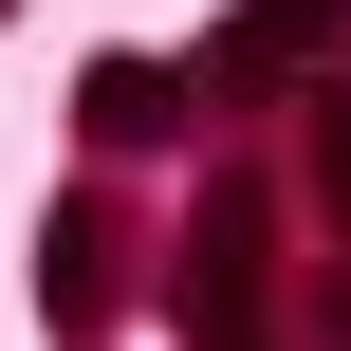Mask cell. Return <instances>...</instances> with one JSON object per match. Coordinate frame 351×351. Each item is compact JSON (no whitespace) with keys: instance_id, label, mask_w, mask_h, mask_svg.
<instances>
[{"instance_id":"1","label":"cell","mask_w":351,"mask_h":351,"mask_svg":"<svg viewBox=\"0 0 351 351\" xmlns=\"http://www.w3.org/2000/svg\"><path fill=\"white\" fill-rule=\"evenodd\" d=\"M315 56H333V0H259L222 37V74H315Z\"/></svg>"}]
</instances>
